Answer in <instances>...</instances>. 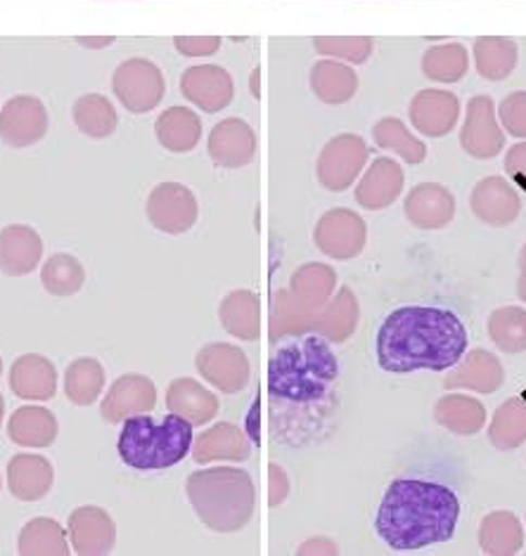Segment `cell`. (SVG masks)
<instances>
[{
    "instance_id": "6da1fadb",
    "label": "cell",
    "mask_w": 526,
    "mask_h": 556,
    "mask_svg": "<svg viewBox=\"0 0 526 556\" xmlns=\"http://www.w3.org/2000/svg\"><path fill=\"white\" fill-rule=\"evenodd\" d=\"M465 351V323L443 306H401L385 317L375 337L377 365L391 375L443 372L463 361Z\"/></svg>"
},
{
    "instance_id": "277c9868",
    "label": "cell",
    "mask_w": 526,
    "mask_h": 556,
    "mask_svg": "<svg viewBox=\"0 0 526 556\" xmlns=\"http://www.w3.org/2000/svg\"><path fill=\"white\" fill-rule=\"evenodd\" d=\"M120 457L138 471L176 467L192 447V427L178 415L130 417L120 433Z\"/></svg>"
},
{
    "instance_id": "5b68a950",
    "label": "cell",
    "mask_w": 526,
    "mask_h": 556,
    "mask_svg": "<svg viewBox=\"0 0 526 556\" xmlns=\"http://www.w3.org/2000/svg\"><path fill=\"white\" fill-rule=\"evenodd\" d=\"M46 130V112L41 102L32 98H17L5 104L3 114H0V136L8 144H29L43 136Z\"/></svg>"
},
{
    "instance_id": "7a4b0ae2",
    "label": "cell",
    "mask_w": 526,
    "mask_h": 556,
    "mask_svg": "<svg viewBox=\"0 0 526 556\" xmlns=\"http://www.w3.org/2000/svg\"><path fill=\"white\" fill-rule=\"evenodd\" d=\"M458 519L460 500L453 488L437 481L397 479L379 502L375 531L389 549L408 554L453 540Z\"/></svg>"
},
{
    "instance_id": "3957f363",
    "label": "cell",
    "mask_w": 526,
    "mask_h": 556,
    "mask_svg": "<svg viewBox=\"0 0 526 556\" xmlns=\"http://www.w3.org/2000/svg\"><path fill=\"white\" fill-rule=\"evenodd\" d=\"M339 381V361L333 346L321 337L285 341L271 355L268 395L273 417H321L333 407Z\"/></svg>"
},
{
    "instance_id": "8992f818",
    "label": "cell",
    "mask_w": 526,
    "mask_h": 556,
    "mask_svg": "<svg viewBox=\"0 0 526 556\" xmlns=\"http://www.w3.org/2000/svg\"><path fill=\"white\" fill-rule=\"evenodd\" d=\"M41 254L38 237L24 225H12L0 235V268L10 275H22L34 268V261Z\"/></svg>"
},
{
    "instance_id": "52a82bcc",
    "label": "cell",
    "mask_w": 526,
    "mask_h": 556,
    "mask_svg": "<svg viewBox=\"0 0 526 556\" xmlns=\"http://www.w3.org/2000/svg\"><path fill=\"white\" fill-rule=\"evenodd\" d=\"M0 417H3V399H0Z\"/></svg>"
}]
</instances>
